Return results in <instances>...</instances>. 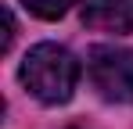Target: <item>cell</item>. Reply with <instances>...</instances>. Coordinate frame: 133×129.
I'll return each mask as SVG.
<instances>
[{"instance_id":"cell-2","label":"cell","mask_w":133,"mask_h":129,"mask_svg":"<svg viewBox=\"0 0 133 129\" xmlns=\"http://www.w3.org/2000/svg\"><path fill=\"white\" fill-rule=\"evenodd\" d=\"M87 72L94 90L111 104H133V50L130 47H94L87 58Z\"/></svg>"},{"instance_id":"cell-1","label":"cell","mask_w":133,"mask_h":129,"mask_svg":"<svg viewBox=\"0 0 133 129\" xmlns=\"http://www.w3.org/2000/svg\"><path fill=\"white\" fill-rule=\"evenodd\" d=\"M25 90L43 104H65L79 83V61L58 43H36L22 61Z\"/></svg>"},{"instance_id":"cell-4","label":"cell","mask_w":133,"mask_h":129,"mask_svg":"<svg viewBox=\"0 0 133 129\" xmlns=\"http://www.w3.org/2000/svg\"><path fill=\"white\" fill-rule=\"evenodd\" d=\"M25 7L36 15V18H47V22H54V18H61L68 7L76 4V0H22Z\"/></svg>"},{"instance_id":"cell-3","label":"cell","mask_w":133,"mask_h":129,"mask_svg":"<svg viewBox=\"0 0 133 129\" xmlns=\"http://www.w3.org/2000/svg\"><path fill=\"white\" fill-rule=\"evenodd\" d=\"M83 22L97 32H133V0H87Z\"/></svg>"},{"instance_id":"cell-5","label":"cell","mask_w":133,"mask_h":129,"mask_svg":"<svg viewBox=\"0 0 133 129\" xmlns=\"http://www.w3.org/2000/svg\"><path fill=\"white\" fill-rule=\"evenodd\" d=\"M11 40H15V18L11 11H4V50H11Z\"/></svg>"}]
</instances>
